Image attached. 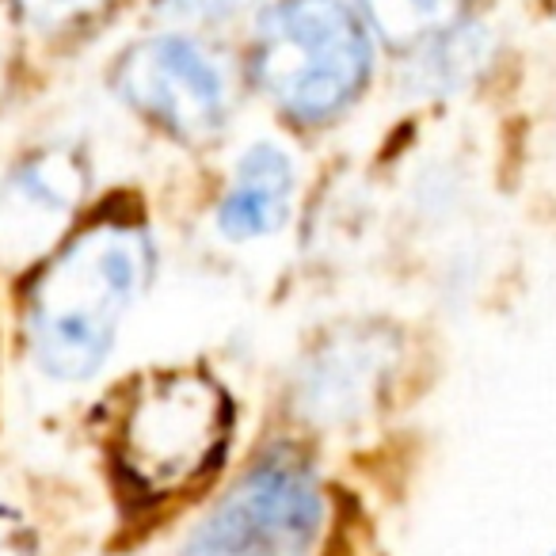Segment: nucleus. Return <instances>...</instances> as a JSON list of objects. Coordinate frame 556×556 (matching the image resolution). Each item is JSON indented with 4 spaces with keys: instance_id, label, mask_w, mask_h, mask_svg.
I'll return each instance as SVG.
<instances>
[{
    "instance_id": "obj_10",
    "label": "nucleus",
    "mask_w": 556,
    "mask_h": 556,
    "mask_svg": "<svg viewBox=\"0 0 556 556\" xmlns=\"http://www.w3.org/2000/svg\"><path fill=\"white\" fill-rule=\"evenodd\" d=\"M355 4L378 42L393 47L396 54H408L472 12L469 0H355Z\"/></svg>"
},
{
    "instance_id": "obj_12",
    "label": "nucleus",
    "mask_w": 556,
    "mask_h": 556,
    "mask_svg": "<svg viewBox=\"0 0 556 556\" xmlns=\"http://www.w3.org/2000/svg\"><path fill=\"white\" fill-rule=\"evenodd\" d=\"M260 0H156V12L176 24H225Z\"/></svg>"
},
{
    "instance_id": "obj_2",
    "label": "nucleus",
    "mask_w": 556,
    "mask_h": 556,
    "mask_svg": "<svg viewBox=\"0 0 556 556\" xmlns=\"http://www.w3.org/2000/svg\"><path fill=\"white\" fill-rule=\"evenodd\" d=\"M378 35L355 0H270L255 20L252 77L278 115L328 126L366 96Z\"/></svg>"
},
{
    "instance_id": "obj_9",
    "label": "nucleus",
    "mask_w": 556,
    "mask_h": 556,
    "mask_svg": "<svg viewBox=\"0 0 556 556\" xmlns=\"http://www.w3.org/2000/svg\"><path fill=\"white\" fill-rule=\"evenodd\" d=\"M495 54H500V35L472 9L446 31L431 35L416 50L401 54L404 88L424 96V100H446V96L469 92L472 85L488 77Z\"/></svg>"
},
{
    "instance_id": "obj_8",
    "label": "nucleus",
    "mask_w": 556,
    "mask_h": 556,
    "mask_svg": "<svg viewBox=\"0 0 556 556\" xmlns=\"http://www.w3.org/2000/svg\"><path fill=\"white\" fill-rule=\"evenodd\" d=\"M298 194V164L278 141H252L232 164L214 210V225L232 244L275 237L290 222Z\"/></svg>"
},
{
    "instance_id": "obj_3",
    "label": "nucleus",
    "mask_w": 556,
    "mask_h": 556,
    "mask_svg": "<svg viewBox=\"0 0 556 556\" xmlns=\"http://www.w3.org/2000/svg\"><path fill=\"white\" fill-rule=\"evenodd\" d=\"M232 401L206 370H156L130 389L115 419V465L138 500L161 503L222 465Z\"/></svg>"
},
{
    "instance_id": "obj_7",
    "label": "nucleus",
    "mask_w": 556,
    "mask_h": 556,
    "mask_svg": "<svg viewBox=\"0 0 556 556\" xmlns=\"http://www.w3.org/2000/svg\"><path fill=\"white\" fill-rule=\"evenodd\" d=\"M396 343L389 332L351 328L332 332L298 366L294 401L309 424L343 427L363 419L393 374Z\"/></svg>"
},
{
    "instance_id": "obj_11",
    "label": "nucleus",
    "mask_w": 556,
    "mask_h": 556,
    "mask_svg": "<svg viewBox=\"0 0 556 556\" xmlns=\"http://www.w3.org/2000/svg\"><path fill=\"white\" fill-rule=\"evenodd\" d=\"M115 0H12L20 24L39 35H70L96 24Z\"/></svg>"
},
{
    "instance_id": "obj_5",
    "label": "nucleus",
    "mask_w": 556,
    "mask_h": 556,
    "mask_svg": "<svg viewBox=\"0 0 556 556\" xmlns=\"http://www.w3.org/2000/svg\"><path fill=\"white\" fill-rule=\"evenodd\" d=\"M115 92L184 146H210L232 115V85L222 58L184 31H156L134 42L115 70Z\"/></svg>"
},
{
    "instance_id": "obj_14",
    "label": "nucleus",
    "mask_w": 556,
    "mask_h": 556,
    "mask_svg": "<svg viewBox=\"0 0 556 556\" xmlns=\"http://www.w3.org/2000/svg\"><path fill=\"white\" fill-rule=\"evenodd\" d=\"M553 556H556V553H553Z\"/></svg>"
},
{
    "instance_id": "obj_6",
    "label": "nucleus",
    "mask_w": 556,
    "mask_h": 556,
    "mask_svg": "<svg viewBox=\"0 0 556 556\" xmlns=\"http://www.w3.org/2000/svg\"><path fill=\"white\" fill-rule=\"evenodd\" d=\"M88 164L73 149H42L0 184V267L35 270L70 240L88 199Z\"/></svg>"
},
{
    "instance_id": "obj_13",
    "label": "nucleus",
    "mask_w": 556,
    "mask_h": 556,
    "mask_svg": "<svg viewBox=\"0 0 556 556\" xmlns=\"http://www.w3.org/2000/svg\"><path fill=\"white\" fill-rule=\"evenodd\" d=\"M0 556H31L27 538L12 526V518L4 510H0Z\"/></svg>"
},
{
    "instance_id": "obj_4",
    "label": "nucleus",
    "mask_w": 556,
    "mask_h": 556,
    "mask_svg": "<svg viewBox=\"0 0 556 556\" xmlns=\"http://www.w3.org/2000/svg\"><path fill=\"white\" fill-rule=\"evenodd\" d=\"M328 526V492L290 446L260 454L202 515L179 556H313Z\"/></svg>"
},
{
    "instance_id": "obj_1",
    "label": "nucleus",
    "mask_w": 556,
    "mask_h": 556,
    "mask_svg": "<svg viewBox=\"0 0 556 556\" xmlns=\"http://www.w3.org/2000/svg\"><path fill=\"white\" fill-rule=\"evenodd\" d=\"M153 267V232L138 214L108 210L73 232L24 294V348L35 370L62 386L96 378Z\"/></svg>"
}]
</instances>
